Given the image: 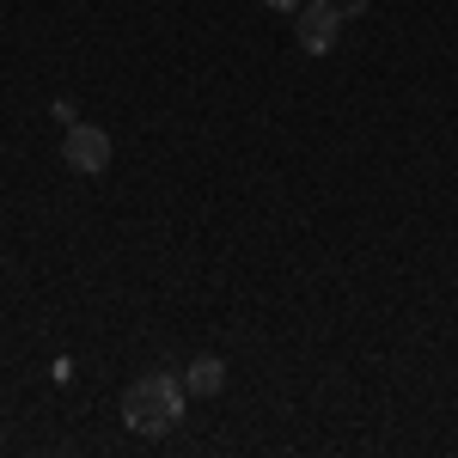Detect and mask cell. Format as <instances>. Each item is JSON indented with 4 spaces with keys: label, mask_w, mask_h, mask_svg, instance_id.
Returning a JSON list of instances; mask_svg holds the SVG:
<instances>
[{
    "label": "cell",
    "mask_w": 458,
    "mask_h": 458,
    "mask_svg": "<svg viewBox=\"0 0 458 458\" xmlns=\"http://www.w3.org/2000/svg\"><path fill=\"white\" fill-rule=\"evenodd\" d=\"M336 37H343V6H330V0H306V6L293 13V43H300L306 55H330Z\"/></svg>",
    "instance_id": "3"
},
{
    "label": "cell",
    "mask_w": 458,
    "mask_h": 458,
    "mask_svg": "<svg viewBox=\"0 0 458 458\" xmlns=\"http://www.w3.org/2000/svg\"><path fill=\"white\" fill-rule=\"evenodd\" d=\"M110 153H116V141H110L98 123H68L62 129V165L80 177H98L110 165Z\"/></svg>",
    "instance_id": "2"
},
{
    "label": "cell",
    "mask_w": 458,
    "mask_h": 458,
    "mask_svg": "<svg viewBox=\"0 0 458 458\" xmlns=\"http://www.w3.org/2000/svg\"><path fill=\"white\" fill-rule=\"evenodd\" d=\"M183 403H190L183 379H172V373H141V379H129V391H123V428L141 434V440H165L183 422Z\"/></svg>",
    "instance_id": "1"
},
{
    "label": "cell",
    "mask_w": 458,
    "mask_h": 458,
    "mask_svg": "<svg viewBox=\"0 0 458 458\" xmlns=\"http://www.w3.org/2000/svg\"><path fill=\"white\" fill-rule=\"evenodd\" d=\"M49 116H55L62 129H68V123H80V116H73V105H68V98H55V105H49Z\"/></svg>",
    "instance_id": "5"
},
{
    "label": "cell",
    "mask_w": 458,
    "mask_h": 458,
    "mask_svg": "<svg viewBox=\"0 0 458 458\" xmlns=\"http://www.w3.org/2000/svg\"><path fill=\"white\" fill-rule=\"evenodd\" d=\"M183 391H190V397H220V391H226V360H220V354H196V360L183 367Z\"/></svg>",
    "instance_id": "4"
},
{
    "label": "cell",
    "mask_w": 458,
    "mask_h": 458,
    "mask_svg": "<svg viewBox=\"0 0 458 458\" xmlns=\"http://www.w3.org/2000/svg\"><path fill=\"white\" fill-rule=\"evenodd\" d=\"M263 6H276V13H300L306 0H263Z\"/></svg>",
    "instance_id": "6"
}]
</instances>
